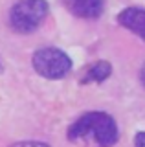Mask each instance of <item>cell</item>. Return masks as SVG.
<instances>
[{
  "mask_svg": "<svg viewBox=\"0 0 145 147\" xmlns=\"http://www.w3.org/2000/svg\"><path fill=\"white\" fill-rule=\"evenodd\" d=\"M72 144L85 147H112L117 142V125L107 112H87L66 132Z\"/></svg>",
  "mask_w": 145,
  "mask_h": 147,
  "instance_id": "cell-1",
  "label": "cell"
},
{
  "mask_svg": "<svg viewBox=\"0 0 145 147\" xmlns=\"http://www.w3.org/2000/svg\"><path fill=\"white\" fill-rule=\"evenodd\" d=\"M48 15L46 0H19L9 11V24L19 33H31Z\"/></svg>",
  "mask_w": 145,
  "mask_h": 147,
  "instance_id": "cell-2",
  "label": "cell"
},
{
  "mask_svg": "<svg viewBox=\"0 0 145 147\" xmlns=\"http://www.w3.org/2000/svg\"><path fill=\"white\" fill-rule=\"evenodd\" d=\"M31 61L35 72L46 79H62L72 70V59L59 48H40Z\"/></svg>",
  "mask_w": 145,
  "mask_h": 147,
  "instance_id": "cell-3",
  "label": "cell"
},
{
  "mask_svg": "<svg viewBox=\"0 0 145 147\" xmlns=\"http://www.w3.org/2000/svg\"><path fill=\"white\" fill-rule=\"evenodd\" d=\"M72 15L79 18H97L103 13V0H61Z\"/></svg>",
  "mask_w": 145,
  "mask_h": 147,
  "instance_id": "cell-4",
  "label": "cell"
},
{
  "mask_svg": "<svg viewBox=\"0 0 145 147\" xmlns=\"http://www.w3.org/2000/svg\"><path fill=\"white\" fill-rule=\"evenodd\" d=\"M119 24L136 33L140 39L145 40V9L142 7H127L117 17Z\"/></svg>",
  "mask_w": 145,
  "mask_h": 147,
  "instance_id": "cell-5",
  "label": "cell"
},
{
  "mask_svg": "<svg viewBox=\"0 0 145 147\" xmlns=\"http://www.w3.org/2000/svg\"><path fill=\"white\" fill-rule=\"evenodd\" d=\"M110 74H112L110 63H107V61H97V63H94V64H90V66H88L87 76L83 77V83H90V81L101 83V81H105L107 77L110 76Z\"/></svg>",
  "mask_w": 145,
  "mask_h": 147,
  "instance_id": "cell-6",
  "label": "cell"
},
{
  "mask_svg": "<svg viewBox=\"0 0 145 147\" xmlns=\"http://www.w3.org/2000/svg\"><path fill=\"white\" fill-rule=\"evenodd\" d=\"M9 147H50L48 144H42V142H35V140H28V142H17Z\"/></svg>",
  "mask_w": 145,
  "mask_h": 147,
  "instance_id": "cell-7",
  "label": "cell"
},
{
  "mask_svg": "<svg viewBox=\"0 0 145 147\" xmlns=\"http://www.w3.org/2000/svg\"><path fill=\"white\" fill-rule=\"evenodd\" d=\"M134 147H145V131L138 132L134 138Z\"/></svg>",
  "mask_w": 145,
  "mask_h": 147,
  "instance_id": "cell-8",
  "label": "cell"
},
{
  "mask_svg": "<svg viewBox=\"0 0 145 147\" xmlns=\"http://www.w3.org/2000/svg\"><path fill=\"white\" fill-rule=\"evenodd\" d=\"M140 81H142V85L145 86V63H143L142 70H140Z\"/></svg>",
  "mask_w": 145,
  "mask_h": 147,
  "instance_id": "cell-9",
  "label": "cell"
}]
</instances>
